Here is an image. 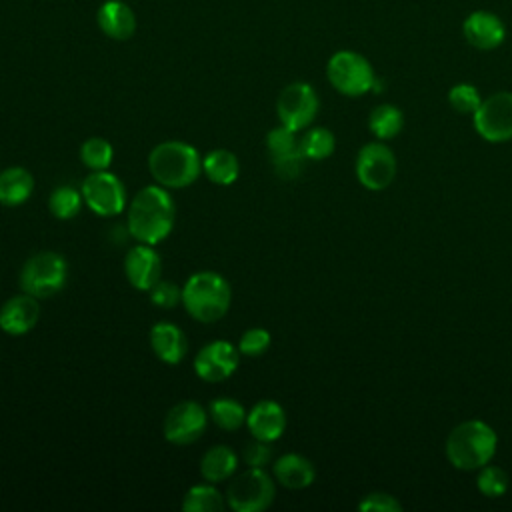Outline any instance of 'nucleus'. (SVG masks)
<instances>
[{"mask_svg":"<svg viewBox=\"0 0 512 512\" xmlns=\"http://www.w3.org/2000/svg\"><path fill=\"white\" fill-rule=\"evenodd\" d=\"M176 222V204L168 188L148 184L136 192L128 204L126 228L132 238L144 244H160L166 240Z\"/></svg>","mask_w":512,"mask_h":512,"instance_id":"obj_1","label":"nucleus"},{"mask_svg":"<svg viewBox=\"0 0 512 512\" xmlns=\"http://www.w3.org/2000/svg\"><path fill=\"white\" fill-rule=\"evenodd\" d=\"M148 172L156 184L168 190H180L200 178L202 156L184 140H164L150 150Z\"/></svg>","mask_w":512,"mask_h":512,"instance_id":"obj_2","label":"nucleus"},{"mask_svg":"<svg viewBox=\"0 0 512 512\" xmlns=\"http://www.w3.org/2000/svg\"><path fill=\"white\" fill-rule=\"evenodd\" d=\"M230 302L232 288L228 280L218 272H194L182 286V306L188 316L200 324H214L224 318Z\"/></svg>","mask_w":512,"mask_h":512,"instance_id":"obj_3","label":"nucleus"},{"mask_svg":"<svg viewBox=\"0 0 512 512\" xmlns=\"http://www.w3.org/2000/svg\"><path fill=\"white\" fill-rule=\"evenodd\" d=\"M498 436L482 420L460 422L446 438V458L458 470H480L496 454Z\"/></svg>","mask_w":512,"mask_h":512,"instance_id":"obj_4","label":"nucleus"},{"mask_svg":"<svg viewBox=\"0 0 512 512\" xmlns=\"http://www.w3.org/2000/svg\"><path fill=\"white\" fill-rule=\"evenodd\" d=\"M68 282V262L62 254L44 250L32 254L18 274V286L22 292L44 300L62 292Z\"/></svg>","mask_w":512,"mask_h":512,"instance_id":"obj_5","label":"nucleus"},{"mask_svg":"<svg viewBox=\"0 0 512 512\" xmlns=\"http://www.w3.org/2000/svg\"><path fill=\"white\" fill-rule=\"evenodd\" d=\"M326 76L332 88L344 96H362L372 90L376 74L368 58L354 50H338L326 64Z\"/></svg>","mask_w":512,"mask_h":512,"instance_id":"obj_6","label":"nucleus"},{"mask_svg":"<svg viewBox=\"0 0 512 512\" xmlns=\"http://www.w3.org/2000/svg\"><path fill=\"white\" fill-rule=\"evenodd\" d=\"M276 496V480L264 468H246L226 488V506L234 512H262Z\"/></svg>","mask_w":512,"mask_h":512,"instance_id":"obj_7","label":"nucleus"},{"mask_svg":"<svg viewBox=\"0 0 512 512\" xmlns=\"http://www.w3.org/2000/svg\"><path fill=\"white\" fill-rule=\"evenodd\" d=\"M84 206L90 212L102 218H114L124 212L126 206V188L122 180L110 170L90 172L80 186Z\"/></svg>","mask_w":512,"mask_h":512,"instance_id":"obj_8","label":"nucleus"},{"mask_svg":"<svg viewBox=\"0 0 512 512\" xmlns=\"http://www.w3.org/2000/svg\"><path fill=\"white\" fill-rule=\"evenodd\" d=\"M208 410L196 400H182L174 404L162 422V434L170 444L188 446L202 438L208 426Z\"/></svg>","mask_w":512,"mask_h":512,"instance_id":"obj_9","label":"nucleus"},{"mask_svg":"<svg viewBox=\"0 0 512 512\" xmlns=\"http://www.w3.org/2000/svg\"><path fill=\"white\" fill-rule=\"evenodd\" d=\"M276 114L282 126L300 132L308 128L318 114V94L306 82H292L282 88L276 100Z\"/></svg>","mask_w":512,"mask_h":512,"instance_id":"obj_10","label":"nucleus"},{"mask_svg":"<svg viewBox=\"0 0 512 512\" xmlns=\"http://www.w3.org/2000/svg\"><path fill=\"white\" fill-rule=\"evenodd\" d=\"M474 130L488 142L512 140V92H496L484 98L472 114Z\"/></svg>","mask_w":512,"mask_h":512,"instance_id":"obj_11","label":"nucleus"},{"mask_svg":"<svg viewBox=\"0 0 512 512\" xmlns=\"http://www.w3.org/2000/svg\"><path fill=\"white\" fill-rule=\"evenodd\" d=\"M396 176V156L384 142H368L356 156V178L368 190H384Z\"/></svg>","mask_w":512,"mask_h":512,"instance_id":"obj_12","label":"nucleus"},{"mask_svg":"<svg viewBox=\"0 0 512 512\" xmlns=\"http://www.w3.org/2000/svg\"><path fill=\"white\" fill-rule=\"evenodd\" d=\"M240 356L242 354L238 352V346H234L232 342L212 340L196 352L192 368L200 380L216 384L228 380L236 372Z\"/></svg>","mask_w":512,"mask_h":512,"instance_id":"obj_13","label":"nucleus"},{"mask_svg":"<svg viewBox=\"0 0 512 512\" xmlns=\"http://www.w3.org/2000/svg\"><path fill=\"white\" fill-rule=\"evenodd\" d=\"M266 150L278 178L294 180L300 176L306 158L300 152V138L294 130L282 124L272 128L266 136Z\"/></svg>","mask_w":512,"mask_h":512,"instance_id":"obj_14","label":"nucleus"},{"mask_svg":"<svg viewBox=\"0 0 512 512\" xmlns=\"http://www.w3.org/2000/svg\"><path fill=\"white\" fill-rule=\"evenodd\" d=\"M124 274L132 288L148 292L162 278V258L152 244L138 242L124 256Z\"/></svg>","mask_w":512,"mask_h":512,"instance_id":"obj_15","label":"nucleus"},{"mask_svg":"<svg viewBox=\"0 0 512 512\" xmlns=\"http://www.w3.org/2000/svg\"><path fill=\"white\" fill-rule=\"evenodd\" d=\"M40 320V300L20 292L0 306V330L8 336L28 334Z\"/></svg>","mask_w":512,"mask_h":512,"instance_id":"obj_16","label":"nucleus"},{"mask_svg":"<svg viewBox=\"0 0 512 512\" xmlns=\"http://www.w3.org/2000/svg\"><path fill=\"white\" fill-rule=\"evenodd\" d=\"M462 34L470 46L478 50H494L504 42L506 28L496 14L488 10H476L466 16Z\"/></svg>","mask_w":512,"mask_h":512,"instance_id":"obj_17","label":"nucleus"},{"mask_svg":"<svg viewBox=\"0 0 512 512\" xmlns=\"http://www.w3.org/2000/svg\"><path fill=\"white\" fill-rule=\"evenodd\" d=\"M246 428L252 438L272 444L286 430V412L276 400H258L246 414Z\"/></svg>","mask_w":512,"mask_h":512,"instance_id":"obj_18","label":"nucleus"},{"mask_svg":"<svg viewBox=\"0 0 512 512\" xmlns=\"http://www.w3.org/2000/svg\"><path fill=\"white\" fill-rule=\"evenodd\" d=\"M150 346L156 358L164 364H180L188 352L186 334L172 322H158L150 328Z\"/></svg>","mask_w":512,"mask_h":512,"instance_id":"obj_19","label":"nucleus"},{"mask_svg":"<svg viewBox=\"0 0 512 512\" xmlns=\"http://www.w3.org/2000/svg\"><path fill=\"white\" fill-rule=\"evenodd\" d=\"M98 28L112 40H128L136 32V14L124 0H106L96 14Z\"/></svg>","mask_w":512,"mask_h":512,"instance_id":"obj_20","label":"nucleus"},{"mask_svg":"<svg viewBox=\"0 0 512 512\" xmlns=\"http://www.w3.org/2000/svg\"><path fill=\"white\" fill-rule=\"evenodd\" d=\"M272 474L280 486L290 490L308 488L316 478L314 464L302 454H294V452L280 456L272 466Z\"/></svg>","mask_w":512,"mask_h":512,"instance_id":"obj_21","label":"nucleus"},{"mask_svg":"<svg viewBox=\"0 0 512 512\" xmlns=\"http://www.w3.org/2000/svg\"><path fill=\"white\" fill-rule=\"evenodd\" d=\"M34 176L24 166H8L0 170V204L14 208L24 204L34 192Z\"/></svg>","mask_w":512,"mask_h":512,"instance_id":"obj_22","label":"nucleus"},{"mask_svg":"<svg viewBox=\"0 0 512 512\" xmlns=\"http://www.w3.org/2000/svg\"><path fill=\"white\" fill-rule=\"evenodd\" d=\"M238 462H240V456L230 446L226 444L212 446L200 458V476L212 484L224 482L232 478V474L238 468Z\"/></svg>","mask_w":512,"mask_h":512,"instance_id":"obj_23","label":"nucleus"},{"mask_svg":"<svg viewBox=\"0 0 512 512\" xmlns=\"http://www.w3.org/2000/svg\"><path fill=\"white\" fill-rule=\"evenodd\" d=\"M202 174L216 186H230L240 176V162L232 150L214 148L202 156Z\"/></svg>","mask_w":512,"mask_h":512,"instance_id":"obj_24","label":"nucleus"},{"mask_svg":"<svg viewBox=\"0 0 512 512\" xmlns=\"http://www.w3.org/2000/svg\"><path fill=\"white\" fill-rule=\"evenodd\" d=\"M226 508V498L212 482L194 484L182 498L184 512H222Z\"/></svg>","mask_w":512,"mask_h":512,"instance_id":"obj_25","label":"nucleus"},{"mask_svg":"<svg viewBox=\"0 0 512 512\" xmlns=\"http://www.w3.org/2000/svg\"><path fill=\"white\" fill-rule=\"evenodd\" d=\"M246 408L244 404H240L236 398H228V396H220L214 398L208 406V416L210 420L226 432H234L238 428H242L246 424Z\"/></svg>","mask_w":512,"mask_h":512,"instance_id":"obj_26","label":"nucleus"},{"mask_svg":"<svg viewBox=\"0 0 512 512\" xmlns=\"http://www.w3.org/2000/svg\"><path fill=\"white\" fill-rule=\"evenodd\" d=\"M368 128L378 140H390L404 128V114L394 104H380L370 112Z\"/></svg>","mask_w":512,"mask_h":512,"instance_id":"obj_27","label":"nucleus"},{"mask_svg":"<svg viewBox=\"0 0 512 512\" xmlns=\"http://www.w3.org/2000/svg\"><path fill=\"white\" fill-rule=\"evenodd\" d=\"M84 206V198H82V192L68 186V184H62V186H56L50 196H48V210L54 218L58 220H72L80 214Z\"/></svg>","mask_w":512,"mask_h":512,"instance_id":"obj_28","label":"nucleus"},{"mask_svg":"<svg viewBox=\"0 0 512 512\" xmlns=\"http://www.w3.org/2000/svg\"><path fill=\"white\" fill-rule=\"evenodd\" d=\"M334 148H336V138L324 126L308 128L300 138V152L304 154L306 160H316V162L324 160L332 156Z\"/></svg>","mask_w":512,"mask_h":512,"instance_id":"obj_29","label":"nucleus"},{"mask_svg":"<svg viewBox=\"0 0 512 512\" xmlns=\"http://www.w3.org/2000/svg\"><path fill=\"white\" fill-rule=\"evenodd\" d=\"M80 162L90 170V172H98V170H108L112 166L114 160V148L106 138L100 136H92L86 138L80 146Z\"/></svg>","mask_w":512,"mask_h":512,"instance_id":"obj_30","label":"nucleus"},{"mask_svg":"<svg viewBox=\"0 0 512 512\" xmlns=\"http://www.w3.org/2000/svg\"><path fill=\"white\" fill-rule=\"evenodd\" d=\"M476 488L488 498H498L508 490V474L500 466H492L488 462L478 472Z\"/></svg>","mask_w":512,"mask_h":512,"instance_id":"obj_31","label":"nucleus"},{"mask_svg":"<svg viewBox=\"0 0 512 512\" xmlns=\"http://www.w3.org/2000/svg\"><path fill=\"white\" fill-rule=\"evenodd\" d=\"M448 102L458 114H474L482 102L480 92L472 84H456L448 92Z\"/></svg>","mask_w":512,"mask_h":512,"instance_id":"obj_32","label":"nucleus"},{"mask_svg":"<svg viewBox=\"0 0 512 512\" xmlns=\"http://www.w3.org/2000/svg\"><path fill=\"white\" fill-rule=\"evenodd\" d=\"M270 342H272V336L266 328H248L242 332L236 346L242 356L256 358V356H262L270 348Z\"/></svg>","mask_w":512,"mask_h":512,"instance_id":"obj_33","label":"nucleus"},{"mask_svg":"<svg viewBox=\"0 0 512 512\" xmlns=\"http://www.w3.org/2000/svg\"><path fill=\"white\" fill-rule=\"evenodd\" d=\"M150 302L158 308H176L178 304H182V286H178L176 282L170 280H158L150 290H148Z\"/></svg>","mask_w":512,"mask_h":512,"instance_id":"obj_34","label":"nucleus"},{"mask_svg":"<svg viewBox=\"0 0 512 512\" xmlns=\"http://www.w3.org/2000/svg\"><path fill=\"white\" fill-rule=\"evenodd\" d=\"M240 460H242L248 468H264V466L272 460L270 442L252 438V442H248V444L242 448Z\"/></svg>","mask_w":512,"mask_h":512,"instance_id":"obj_35","label":"nucleus"},{"mask_svg":"<svg viewBox=\"0 0 512 512\" xmlns=\"http://www.w3.org/2000/svg\"><path fill=\"white\" fill-rule=\"evenodd\" d=\"M358 510H362V512H400L402 504L386 492H370V494L362 496V500L358 502Z\"/></svg>","mask_w":512,"mask_h":512,"instance_id":"obj_36","label":"nucleus"}]
</instances>
